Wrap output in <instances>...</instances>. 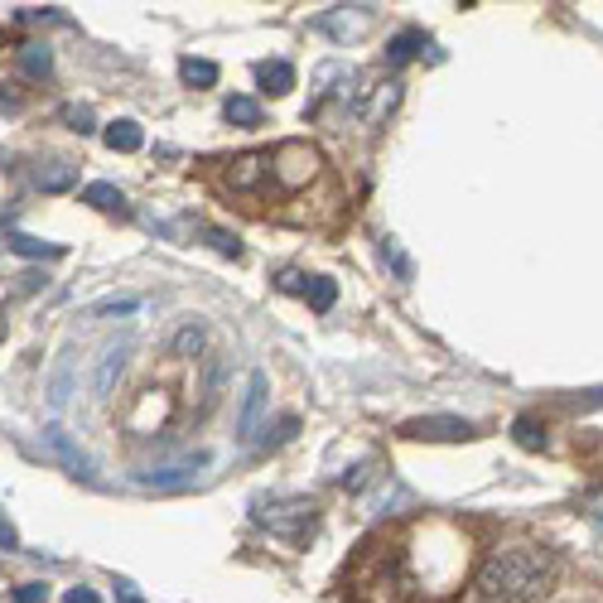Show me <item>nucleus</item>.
<instances>
[{
	"label": "nucleus",
	"mask_w": 603,
	"mask_h": 603,
	"mask_svg": "<svg viewBox=\"0 0 603 603\" xmlns=\"http://www.w3.org/2000/svg\"><path fill=\"white\" fill-rule=\"evenodd\" d=\"M382 256H386V261H391V266H396V275H401V280H411V261H406V256L396 251V242H386V247H382Z\"/></svg>",
	"instance_id": "nucleus-26"
},
{
	"label": "nucleus",
	"mask_w": 603,
	"mask_h": 603,
	"mask_svg": "<svg viewBox=\"0 0 603 603\" xmlns=\"http://www.w3.org/2000/svg\"><path fill=\"white\" fill-rule=\"evenodd\" d=\"M401 435L406 439H473L478 430L468 420H459V415H425V420L401 425Z\"/></svg>",
	"instance_id": "nucleus-8"
},
{
	"label": "nucleus",
	"mask_w": 603,
	"mask_h": 603,
	"mask_svg": "<svg viewBox=\"0 0 603 603\" xmlns=\"http://www.w3.org/2000/svg\"><path fill=\"white\" fill-rule=\"evenodd\" d=\"M78 184V165H68V160H49V165L34 169V189L39 193H63Z\"/></svg>",
	"instance_id": "nucleus-9"
},
{
	"label": "nucleus",
	"mask_w": 603,
	"mask_h": 603,
	"mask_svg": "<svg viewBox=\"0 0 603 603\" xmlns=\"http://www.w3.org/2000/svg\"><path fill=\"white\" fill-rule=\"evenodd\" d=\"M102 140H107V150L136 155L140 145H145V131H140V121H111L107 131H102Z\"/></svg>",
	"instance_id": "nucleus-11"
},
{
	"label": "nucleus",
	"mask_w": 603,
	"mask_h": 603,
	"mask_svg": "<svg viewBox=\"0 0 603 603\" xmlns=\"http://www.w3.org/2000/svg\"><path fill=\"white\" fill-rule=\"evenodd\" d=\"M266 179H271V150H251V155L227 160V184L237 193H256Z\"/></svg>",
	"instance_id": "nucleus-7"
},
{
	"label": "nucleus",
	"mask_w": 603,
	"mask_h": 603,
	"mask_svg": "<svg viewBox=\"0 0 603 603\" xmlns=\"http://www.w3.org/2000/svg\"><path fill=\"white\" fill-rule=\"evenodd\" d=\"M213 454L203 449V454H184V459H174V464H160V468H140L136 483L140 488H184V483H193V473L208 464Z\"/></svg>",
	"instance_id": "nucleus-6"
},
{
	"label": "nucleus",
	"mask_w": 603,
	"mask_h": 603,
	"mask_svg": "<svg viewBox=\"0 0 603 603\" xmlns=\"http://www.w3.org/2000/svg\"><path fill=\"white\" fill-rule=\"evenodd\" d=\"M256 83L280 97V92H290V87H295V68H290L285 58H266V63H256Z\"/></svg>",
	"instance_id": "nucleus-10"
},
{
	"label": "nucleus",
	"mask_w": 603,
	"mask_h": 603,
	"mask_svg": "<svg viewBox=\"0 0 603 603\" xmlns=\"http://www.w3.org/2000/svg\"><path fill=\"white\" fill-rule=\"evenodd\" d=\"M304 300H309V309L329 314L333 300H338V285H333L329 275H314V280H309V290H304Z\"/></svg>",
	"instance_id": "nucleus-20"
},
{
	"label": "nucleus",
	"mask_w": 603,
	"mask_h": 603,
	"mask_svg": "<svg viewBox=\"0 0 603 603\" xmlns=\"http://www.w3.org/2000/svg\"><path fill=\"white\" fill-rule=\"evenodd\" d=\"M256 521L280 536V541H295L300 546L304 536L314 531V521H319V507L309 502V497H271V502H261L256 507Z\"/></svg>",
	"instance_id": "nucleus-2"
},
{
	"label": "nucleus",
	"mask_w": 603,
	"mask_h": 603,
	"mask_svg": "<svg viewBox=\"0 0 603 603\" xmlns=\"http://www.w3.org/2000/svg\"><path fill=\"white\" fill-rule=\"evenodd\" d=\"M15 603H49V584H44V579L15 584Z\"/></svg>",
	"instance_id": "nucleus-23"
},
{
	"label": "nucleus",
	"mask_w": 603,
	"mask_h": 603,
	"mask_svg": "<svg viewBox=\"0 0 603 603\" xmlns=\"http://www.w3.org/2000/svg\"><path fill=\"white\" fill-rule=\"evenodd\" d=\"M63 603H102V599H97V594H92L87 584H73V589L63 594Z\"/></svg>",
	"instance_id": "nucleus-27"
},
{
	"label": "nucleus",
	"mask_w": 603,
	"mask_h": 603,
	"mask_svg": "<svg viewBox=\"0 0 603 603\" xmlns=\"http://www.w3.org/2000/svg\"><path fill=\"white\" fill-rule=\"evenodd\" d=\"M140 300H102V304H92L87 309V319H102V314H136Z\"/></svg>",
	"instance_id": "nucleus-24"
},
{
	"label": "nucleus",
	"mask_w": 603,
	"mask_h": 603,
	"mask_svg": "<svg viewBox=\"0 0 603 603\" xmlns=\"http://www.w3.org/2000/svg\"><path fill=\"white\" fill-rule=\"evenodd\" d=\"M280 290H290V295H304L309 290V275H300V271H280V280H275Z\"/></svg>",
	"instance_id": "nucleus-25"
},
{
	"label": "nucleus",
	"mask_w": 603,
	"mask_h": 603,
	"mask_svg": "<svg viewBox=\"0 0 603 603\" xmlns=\"http://www.w3.org/2000/svg\"><path fill=\"white\" fill-rule=\"evenodd\" d=\"M116 599H121V603H145V599L136 594V584H126V579L116 584Z\"/></svg>",
	"instance_id": "nucleus-29"
},
{
	"label": "nucleus",
	"mask_w": 603,
	"mask_h": 603,
	"mask_svg": "<svg viewBox=\"0 0 603 603\" xmlns=\"http://www.w3.org/2000/svg\"><path fill=\"white\" fill-rule=\"evenodd\" d=\"M169 348H174L179 357H198L203 348H208V329L189 319V324H179V333H174V343H169Z\"/></svg>",
	"instance_id": "nucleus-15"
},
{
	"label": "nucleus",
	"mask_w": 603,
	"mask_h": 603,
	"mask_svg": "<svg viewBox=\"0 0 603 603\" xmlns=\"http://www.w3.org/2000/svg\"><path fill=\"white\" fill-rule=\"evenodd\" d=\"M68 396H73V353H63L58 357V367H54V377H49V411H63L68 406Z\"/></svg>",
	"instance_id": "nucleus-12"
},
{
	"label": "nucleus",
	"mask_w": 603,
	"mask_h": 603,
	"mask_svg": "<svg viewBox=\"0 0 603 603\" xmlns=\"http://www.w3.org/2000/svg\"><path fill=\"white\" fill-rule=\"evenodd\" d=\"M179 73H184V83L189 87H213L218 83V63H213V58H184Z\"/></svg>",
	"instance_id": "nucleus-17"
},
{
	"label": "nucleus",
	"mask_w": 603,
	"mask_h": 603,
	"mask_svg": "<svg viewBox=\"0 0 603 603\" xmlns=\"http://www.w3.org/2000/svg\"><path fill=\"white\" fill-rule=\"evenodd\" d=\"M266 401H271V382H266V372L256 367V372L247 377V396H242V415H237V435H242V444H251V439L261 435Z\"/></svg>",
	"instance_id": "nucleus-5"
},
{
	"label": "nucleus",
	"mask_w": 603,
	"mask_h": 603,
	"mask_svg": "<svg viewBox=\"0 0 603 603\" xmlns=\"http://www.w3.org/2000/svg\"><path fill=\"white\" fill-rule=\"evenodd\" d=\"M131 353H136V338H131V333H121L116 343L102 348V357H97V377H92V396H97V401H107L111 396V386H116V377L126 372Z\"/></svg>",
	"instance_id": "nucleus-3"
},
{
	"label": "nucleus",
	"mask_w": 603,
	"mask_h": 603,
	"mask_svg": "<svg viewBox=\"0 0 603 603\" xmlns=\"http://www.w3.org/2000/svg\"><path fill=\"white\" fill-rule=\"evenodd\" d=\"M222 116H227L232 126L251 131V126H261V102H256V97H227V102H222Z\"/></svg>",
	"instance_id": "nucleus-14"
},
{
	"label": "nucleus",
	"mask_w": 603,
	"mask_h": 603,
	"mask_svg": "<svg viewBox=\"0 0 603 603\" xmlns=\"http://www.w3.org/2000/svg\"><path fill=\"white\" fill-rule=\"evenodd\" d=\"M63 121H68V131L87 136V131H92V107H78V102H68V107H63Z\"/></svg>",
	"instance_id": "nucleus-22"
},
{
	"label": "nucleus",
	"mask_w": 603,
	"mask_h": 603,
	"mask_svg": "<svg viewBox=\"0 0 603 603\" xmlns=\"http://www.w3.org/2000/svg\"><path fill=\"white\" fill-rule=\"evenodd\" d=\"M415 49H425V29H401L391 44H386V63L391 68H401V63H411Z\"/></svg>",
	"instance_id": "nucleus-13"
},
{
	"label": "nucleus",
	"mask_w": 603,
	"mask_h": 603,
	"mask_svg": "<svg viewBox=\"0 0 603 603\" xmlns=\"http://www.w3.org/2000/svg\"><path fill=\"white\" fill-rule=\"evenodd\" d=\"M44 449H49V454H54V459L68 468L73 478H83V483H97V464L87 459L78 444H73V435H68L63 425H49V430H44Z\"/></svg>",
	"instance_id": "nucleus-4"
},
{
	"label": "nucleus",
	"mask_w": 603,
	"mask_h": 603,
	"mask_svg": "<svg viewBox=\"0 0 603 603\" xmlns=\"http://www.w3.org/2000/svg\"><path fill=\"white\" fill-rule=\"evenodd\" d=\"M5 247L15 251V256H49V261L63 256L58 242H39V237H29V232H10V237H5Z\"/></svg>",
	"instance_id": "nucleus-16"
},
{
	"label": "nucleus",
	"mask_w": 603,
	"mask_h": 603,
	"mask_svg": "<svg viewBox=\"0 0 603 603\" xmlns=\"http://www.w3.org/2000/svg\"><path fill=\"white\" fill-rule=\"evenodd\" d=\"M20 68H25L29 78H49V73H54V54H49L44 44H25V49H20Z\"/></svg>",
	"instance_id": "nucleus-19"
},
{
	"label": "nucleus",
	"mask_w": 603,
	"mask_h": 603,
	"mask_svg": "<svg viewBox=\"0 0 603 603\" xmlns=\"http://www.w3.org/2000/svg\"><path fill=\"white\" fill-rule=\"evenodd\" d=\"M83 203L102 208V213H121V208H126V198H121V189H116V184H87Z\"/></svg>",
	"instance_id": "nucleus-18"
},
{
	"label": "nucleus",
	"mask_w": 603,
	"mask_h": 603,
	"mask_svg": "<svg viewBox=\"0 0 603 603\" xmlns=\"http://www.w3.org/2000/svg\"><path fill=\"white\" fill-rule=\"evenodd\" d=\"M0 546H5V550L20 546V536H15V526H10V517H5V512H0Z\"/></svg>",
	"instance_id": "nucleus-28"
},
{
	"label": "nucleus",
	"mask_w": 603,
	"mask_h": 603,
	"mask_svg": "<svg viewBox=\"0 0 603 603\" xmlns=\"http://www.w3.org/2000/svg\"><path fill=\"white\" fill-rule=\"evenodd\" d=\"M512 435H517L521 449H546V430H541V420H536V415H517Z\"/></svg>",
	"instance_id": "nucleus-21"
},
{
	"label": "nucleus",
	"mask_w": 603,
	"mask_h": 603,
	"mask_svg": "<svg viewBox=\"0 0 603 603\" xmlns=\"http://www.w3.org/2000/svg\"><path fill=\"white\" fill-rule=\"evenodd\" d=\"M550 579H555V555L546 546L517 541V546H497L483 560L473 594L478 603H531L546 594Z\"/></svg>",
	"instance_id": "nucleus-1"
}]
</instances>
